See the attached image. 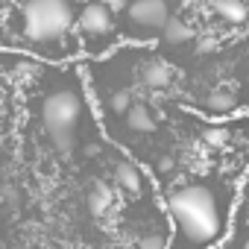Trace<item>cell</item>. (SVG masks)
Masks as SVG:
<instances>
[{
	"label": "cell",
	"mask_w": 249,
	"mask_h": 249,
	"mask_svg": "<svg viewBox=\"0 0 249 249\" xmlns=\"http://www.w3.org/2000/svg\"><path fill=\"white\" fill-rule=\"evenodd\" d=\"M103 3H106L111 12H123V9H126V0H103Z\"/></svg>",
	"instance_id": "obj_17"
},
{
	"label": "cell",
	"mask_w": 249,
	"mask_h": 249,
	"mask_svg": "<svg viewBox=\"0 0 249 249\" xmlns=\"http://www.w3.org/2000/svg\"><path fill=\"white\" fill-rule=\"evenodd\" d=\"M141 82L147 88H167L173 82V68L161 59H150L144 68H141Z\"/></svg>",
	"instance_id": "obj_6"
},
{
	"label": "cell",
	"mask_w": 249,
	"mask_h": 249,
	"mask_svg": "<svg viewBox=\"0 0 249 249\" xmlns=\"http://www.w3.org/2000/svg\"><path fill=\"white\" fill-rule=\"evenodd\" d=\"M0 117H3V111H0Z\"/></svg>",
	"instance_id": "obj_19"
},
{
	"label": "cell",
	"mask_w": 249,
	"mask_h": 249,
	"mask_svg": "<svg viewBox=\"0 0 249 249\" xmlns=\"http://www.w3.org/2000/svg\"><path fill=\"white\" fill-rule=\"evenodd\" d=\"M243 249H249V240H246V243H243Z\"/></svg>",
	"instance_id": "obj_18"
},
{
	"label": "cell",
	"mask_w": 249,
	"mask_h": 249,
	"mask_svg": "<svg viewBox=\"0 0 249 249\" xmlns=\"http://www.w3.org/2000/svg\"><path fill=\"white\" fill-rule=\"evenodd\" d=\"M138 249H167V237L161 231H147V234H141Z\"/></svg>",
	"instance_id": "obj_15"
},
{
	"label": "cell",
	"mask_w": 249,
	"mask_h": 249,
	"mask_svg": "<svg viewBox=\"0 0 249 249\" xmlns=\"http://www.w3.org/2000/svg\"><path fill=\"white\" fill-rule=\"evenodd\" d=\"M182 3H185V0H182Z\"/></svg>",
	"instance_id": "obj_20"
},
{
	"label": "cell",
	"mask_w": 249,
	"mask_h": 249,
	"mask_svg": "<svg viewBox=\"0 0 249 249\" xmlns=\"http://www.w3.org/2000/svg\"><path fill=\"white\" fill-rule=\"evenodd\" d=\"M217 12H220V18L229 21V24H243L246 15H249L240 0H217Z\"/></svg>",
	"instance_id": "obj_11"
},
{
	"label": "cell",
	"mask_w": 249,
	"mask_h": 249,
	"mask_svg": "<svg viewBox=\"0 0 249 249\" xmlns=\"http://www.w3.org/2000/svg\"><path fill=\"white\" fill-rule=\"evenodd\" d=\"M126 126L132 132H153L156 129V120H153V114H150V108L144 103H135L126 111Z\"/></svg>",
	"instance_id": "obj_9"
},
{
	"label": "cell",
	"mask_w": 249,
	"mask_h": 249,
	"mask_svg": "<svg viewBox=\"0 0 249 249\" xmlns=\"http://www.w3.org/2000/svg\"><path fill=\"white\" fill-rule=\"evenodd\" d=\"M114 182H117V188H123L126 194H138V191L144 188V176H141V170H138L132 161H117V167H114Z\"/></svg>",
	"instance_id": "obj_7"
},
{
	"label": "cell",
	"mask_w": 249,
	"mask_h": 249,
	"mask_svg": "<svg viewBox=\"0 0 249 249\" xmlns=\"http://www.w3.org/2000/svg\"><path fill=\"white\" fill-rule=\"evenodd\" d=\"M161 38H164V44H185V41H191L194 38V30L182 21V18H167V24L161 27Z\"/></svg>",
	"instance_id": "obj_10"
},
{
	"label": "cell",
	"mask_w": 249,
	"mask_h": 249,
	"mask_svg": "<svg viewBox=\"0 0 249 249\" xmlns=\"http://www.w3.org/2000/svg\"><path fill=\"white\" fill-rule=\"evenodd\" d=\"M79 111H82V103H79L76 91H71V88L47 94V100L41 103V123H44V129H47V135L59 153L73 150Z\"/></svg>",
	"instance_id": "obj_2"
},
{
	"label": "cell",
	"mask_w": 249,
	"mask_h": 249,
	"mask_svg": "<svg viewBox=\"0 0 249 249\" xmlns=\"http://www.w3.org/2000/svg\"><path fill=\"white\" fill-rule=\"evenodd\" d=\"M73 27V12L68 0H27L24 6V36L36 44L59 41Z\"/></svg>",
	"instance_id": "obj_3"
},
{
	"label": "cell",
	"mask_w": 249,
	"mask_h": 249,
	"mask_svg": "<svg viewBox=\"0 0 249 249\" xmlns=\"http://www.w3.org/2000/svg\"><path fill=\"white\" fill-rule=\"evenodd\" d=\"M217 47V38H211V36H199L196 38V53H211Z\"/></svg>",
	"instance_id": "obj_16"
},
{
	"label": "cell",
	"mask_w": 249,
	"mask_h": 249,
	"mask_svg": "<svg viewBox=\"0 0 249 249\" xmlns=\"http://www.w3.org/2000/svg\"><path fill=\"white\" fill-rule=\"evenodd\" d=\"M79 30L88 36H108L111 33V9L106 3H91L79 15Z\"/></svg>",
	"instance_id": "obj_5"
},
{
	"label": "cell",
	"mask_w": 249,
	"mask_h": 249,
	"mask_svg": "<svg viewBox=\"0 0 249 249\" xmlns=\"http://www.w3.org/2000/svg\"><path fill=\"white\" fill-rule=\"evenodd\" d=\"M205 106H208L211 111H217V114H226V111H234L237 100H234V94H229V91H211V94L205 97Z\"/></svg>",
	"instance_id": "obj_12"
},
{
	"label": "cell",
	"mask_w": 249,
	"mask_h": 249,
	"mask_svg": "<svg viewBox=\"0 0 249 249\" xmlns=\"http://www.w3.org/2000/svg\"><path fill=\"white\" fill-rule=\"evenodd\" d=\"M170 18L167 0H135L129 3V21L141 30H161Z\"/></svg>",
	"instance_id": "obj_4"
},
{
	"label": "cell",
	"mask_w": 249,
	"mask_h": 249,
	"mask_svg": "<svg viewBox=\"0 0 249 249\" xmlns=\"http://www.w3.org/2000/svg\"><path fill=\"white\" fill-rule=\"evenodd\" d=\"M108 106H111L114 114H126L129 106H132V94H129V91H114L111 100H108Z\"/></svg>",
	"instance_id": "obj_13"
},
{
	"label": "cell",
	"mask_w": 249,
	"mask_h": 249,
	"mask_svg": "<svg viewBox=\"0 0 249 249\" xmlns=\"http://www.w3.org/2000/svg\"><path fill=\"white\" fill-rule=\"evenodd\" d=\"M170 220L176 223L179 234L191 240L196 249L211 246L223 234V214L220 199L208 185H185L167 196Z\"/></svg>",
	"instance_id": "obj_1"
},
{
	"label": "cell",
	"mask_w": 249,
	"mask_h": 249,
	"mask_svg": "<svg viewBox=\"0 0 249 249\" xmlns=\"http://www.w3.org/2000/svg\"><path fill=\"white\" fill-rule=\"evenodd\" d=\"M202 141H205L208 147H223V144L229 141V132L220 129V126H205V129H202Z\"/></svg>",
	"instance_id": "obj_14"
},
{
	"label": "cell",
	"mask_w": 249,
	"mask_h": 249,
	"mask_svg": "<svg viewBox=\"0 0 249 249\" xmlns=\"http://www.w3.org/2000/svg\"><path fill=\"white\" fill-rule=\"evenodd\" d=\"M111 202H114V191L106 182H94V188L88 191V211L100 217L111 208Z\"/></svg>",
	"instance_id": "obj_8"
}]
</instances>
